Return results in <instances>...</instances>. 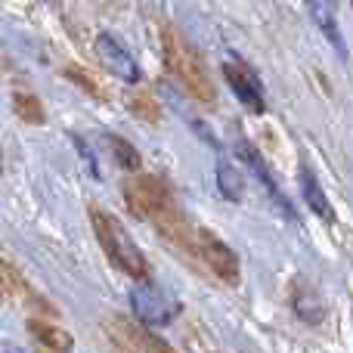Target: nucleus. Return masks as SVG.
Returning <instances> with one entry per match:
<instances>
[{
  "instance_id": "obj_4",
  "label": "nucleus",
  "mask_w": 353,
  "mask_h": 353,
  "mask_svg": "<svg viewBox=\"0 0 353 353\" xmlns=\"http://www.w3.org/2000/svg\"><path fill=\"white\" fill-rule=\"evenodd\" d=\"M130 307H134V316L140 319V325H168L180 313V304L152 282H137L130 288Z\"/></svg>"
},
{
  "instance_id": "obj_14",
  "label": "nucleus",
  "mask_w": 353,
  "mask_h": 353,
  "mask_svg": "<svg viewBox=\"0 0 353 353\" xmlns=\"http://www.w3.org/2000/svg\"><path fill=\"white\" fill-rule=\"evenodd\" d=\"M109 149H112L115 161L124 168V171H130V174H140V171H143V159H140V152L134 149V143H128L124 137H115V134H112V137H109Z\"/></svg>"
},
{
  "instance_id": "obj_9",
  "label": "nucleus",
  "mask_w": 353,
  "mask_h": 353,
  "mask_svg": "<svg viewBox=\"0 0 353 353\" xmlns=\"http://www.w3.org/2000/svg\"><path fill=\"white\" fill-rule=\"evenodd\" d=\"M292 307L298 313V319H304L307 325H319L325 319V301L313 285H307L304 279H298L292 285Z\"/></svg>"
},
{
  "instance_id": "obj_18",
  "label": "nucleus",
  "mask_w": 353,
  "mask_h": 353,
  "mask_svg": "<svg viewBox=\"0 0 353 353\" xmlns=\"http://www.w3.org/2000/svg\"><path fill=\"white\" fill-rule=\"evenodd\" d=\"M65 74H68V78H72V81H78V84L84 87V90H90V93H99V87L93 84L90 78H84V74H81V68H78V65H68V68H65Z\"/></svg>"
},
{
  "instance_id": "obj_7",
  "label": "nucleus",
  "mask_w": 353,
  "mask_h": 353,
  "mask_svg": "<svg viewBox=\"0 0 353 353\" xmlns=\"http://www.w3.org/2000/svg\"><path fill=\"white\" fill-rule=\"evenodd\" d=\"M97 56H99V62H103V65L115 74V78L128 81V84H137V81H140V74H143L140 65H137L134 56L121 47V41H118L115 34L99 31V34H97Z\"/></svg>"
},
{
  "instance_id": "obj_10",
  "label": "nucleus",
  "mask_w": 353,
  "mask_h": 353,
  "mask_svg": "<svg viewBox=\"0 0 353 353\" xmlns=\"http://www.w3.org/2000/svg\"><path fill=\"white\" fill-rule=\"evenodd\" d=\"M301 192H304V201H307V208H310L313 214H316L319 220H325V223H332L335 220V208H332V201H329V195H325V189H323V183H319V176L310 171V168H301Z\"/></svg>"
},
{
  "instance_id": "obj_5",
  "label": "nucleus",
  "mask_w": 353,
  "mask_h": 353,
  "mask_svg": "<svg viewBox=\"0 0 353 353\" xmlns=\"http://www.w3.org/2000/svg\"><path fill=\"white\" fill-rule=\"evenodd\" d=\"M236 159H239V165L242 168H248L251 174H254V180L261 183L263 189H267V195H270V201H273L276 208H279L282 214H285L288 220H298V214H294V208H292V201L285 199V195H282V189H279V183L273 180V174H270V168H267V161L261 159V152H257L254 146H251L248 140H245V137H239L236 140Z\"/></svg>"
},
{
  "instance_id": "obj_3",
  "label": "nucleus",
  "mask_w": 353,
  "mask_h": 353,
  "mask_svg": "<svg viewBox=\"0 0 353 353\" xmlns=\"http://www.w3.org/2000/svg\"><path fill=\"white\" fill-rule=\"evenodd\" d=\"M124 201H128L130 214L143 220L159 217L165 208L174 205L168 186L152 174H134L128 183H124Z\"/></svg>"
},
{
  "instance_id": "obj_8",
  "label": "nucleus",
  "mask_w": 353,
  "mask_h": 353,
  "mask_svg": "<svg viewBox=\"0 0 353 353\" xmlns=\"http://www.w3.org/2000/svg\"><path fill=\"white\" fill-rule=\"evenodd\" d=\"M223 74H226V81H230L232 93L239 97V103H242L248 112H263V109H267V99H263V84L257 81V74L251 72L248 65H242V62H226Z\"/></svg>"
},
{
  "instance_id": "obj_11",
  "label": "nucleus",
  "mask_w": 353,
  "mask_h": 353,
  "mask_svg": "<svg viewBox=\"0 0 353 353\" xmlns=\"http://www.w3.org/2000/svg\"><path fill=\"white\" fill-rule=\"evenodd\" d=\"M307 12H310L313 25H316V28L325 34V41H329L332 47H335V53L344 59V56H347V50H344V34H341V28H338L335 6H332V3H325V0H316V3H310V6H307Z\"/></svg>"
},
{
  "instance_id": "obj_12",
  "label": "nucleus",
  "mask_w": 353,
  "mask_h": 353,
  "mask_svg": "<svg viewBox=\"0 0 353 353\" xmlns=\"http://www.w3.org/2000/svg\"><path fill=\"white\" fill-rule=\"evenodd\" d=\"M28 329H31V335L43 344V347L53 350V353H72V347H74L72 332L59 329V325H50V323H37V319H31Z\"/></svg>"
},
{
  "instance_id": "obj_6",
  "label": "nucleus",
  "mask_w": 353,
  "mask_h": 353,
  "mask_svg": "<svg viewBox=\"0 0 353 353\" xmlns=\"http://www.w3.org/2000/svg\"><path fill=\"white\" fill-rule=\"evenodd\" d=\"M199 257L211 267V273L223 282H239L242 276V267H239V254L223 242L217 239L211 230H199Z\"/></svg>"
},
{
  "instance_id": "obj_2",
  "label": "nucleus",
  "mask_w": 353,
  "mask_h": 353,
  "mask_svg": "<svg viewBox=\"0 0 353 353\" xmlns=\"http://www.w3.org/2000/svg\"><path fill=\"white\" fill-rule=\"evenodd\" d=\"M90 223H93V232H97V242L103 245L105 257H109L118 270H124L130 279L146 282L149 261L140 251V245L134 242V236L128 232V226L118 217H112L109 211H103V208H90Z\"/></svg>"
},
{
  "instance_id": "obj_1",
  "label": "nucleus",
  "mask_w": 353,
  "mask_h": 353,
  "mask_svg": "<svg viewBox=\"0 0 353 353\" xmlns=\"http://www.w3.org/2000/svg\"><path fill=\"white\" fill-rule=\"evenodd\" d=\"M161 56H165V68L174 74V81L189 93L192 99L211 105L217 99V90H214V81L208 74L201 56L195 53L186 43V37L176 34L174 28L161 31Z\"/></svg>"
},
{
  "instance_id": "obj_15",
  "label": "nucleus",
  "mask_w": 353,
  "mask_h": 353,
  "mask_svg": "<svg viewBox=\"0 0 353 353\" xmlns=\"http://www.w3.org/2000/svg\"><path fill=\"white\" fill-rule=\"evenodd\" d=\"M12 112H16L19 121H25V124H43V118H47L41 99L31 97V93H16V97H12Z\"/></svg>"
},
{
  "instance_id": "obj_17",
  "label": "nucleus",
  "mask_w": 353,
  "mask_h": 353,
  "mask_svg": "<svg viewBox=\"0 0 353 353\" xmlns=\"http://www.w3.org/2000/svg\"><path fill=\"white\" fill-rule=\"evenodd\" d=\"M16 292H19V273H16V267L6 261L3 251H0V294L10 298V294H16Z\"/></svg>"
},
{
  "instance_id": "obj_13",
  "label": "nucleus",
  "mask_w": 353,
  "mask_h": 353,
  "mask_svg": "<svg viewBox=\"0 0 353 353\" xmlns=\"http://www.w3.org/2000/svg\"><path fill=\"white\" fill-rule=\"evenodd\" d=\"M217 189L223 199L230 201H239L245 192V180H242V171H239L236 165H230V161H220L217 168Z\"/></svg>"
},
{
  "instance_id": "obj_16",
  "label": "nucleus",
  "mask_w": 353,
  "mask_h": 353,
  "mask_svg": "<svg viewBox=\"0 0 353 353\" xmlns=\"http://www.w3.org/2000/svg\"><path fill=\"white\" fill-rule=\"evenodd\" d=\"M128 103H130V112H134V115L146 118L149 124H159L161 109H159V103H155V99L149 97V93H134V97H130Z\"/></svg>"
}]
</instances>
